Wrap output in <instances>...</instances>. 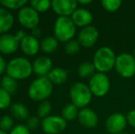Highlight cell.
Wrapping results in <instances>:
<instances>
[{"instance_id":"obj_1","label":"cell","mask_w":135,"mask_h":134,"mask_svg":"<svg viewBox=\"0 0 135 134\" xmlns=\"http://www.w3.org/2000/svg\"><path fill=\"white\" fill-rule=\"evenodd\" d=\"M116 56L114 51L109 47H101L93 56V64L98 73H106L115 67Z\"/></svg>"},{"instance_id":"obj_2","label":"cell","mask_w":135,"mask_h":134,"mask_svg":"<svg viewBox=\"0 0 135 134\" xmlns=\"http://www.w3.org/2000/svg\"><path fill=\"white\" fill-rule=\"evenodd\" d=\"M54 37L62 42L72 41L76 32V26L70 17H58L54 26Z\"/></svg>"},{"instance_id":"obj_3","label":"cell","mask_w":135,"mask_h":134,"mask_svg":"<svg viewBox=\"0 0 135 134\" xmlns=\"http://www.w3.org/2000/svg\"><path fill=\"white\" fill-rule=\"evenodd\" d=\"M32 72V63L24 57H16L7 63V75L15 80L28 78Z\"/></svg>"},{"instance_id":"obj_4","label":"cell","mask_w":135,"mask_h":134,"mask_svg":"<svg viewBox=\"0 0 135 134\" xmlns=\"http://www.w3.org/2000/svg\"><path fill=\"white\" fill-rule=\"evenodd\" d=\"M52 92V84L45 77H39L30 84L28 93L30 97L35 101H44Z\"/></svg>"},{"instance_id":"obj_5","label":"cell","mask_w":135,"mask_h":134,"mask_svg":"<svg viewBox=\"0 0 135 134\" xmlns=\"http://www.w3.org/2000/svg\"><path fill=\"white\" fill-rule=\"evenodd\" d=\"M93 94L88 85L84 83H75L70 88V98L72 104L78 108H85L92 100Z\"/></svg>"},{"instance_id":"obj_6","label":"cell","mask_w":135,"mask_h":134,"mask_svg":"<svg viewBox=\"0 0 135 134\" xmlns=\"http://www.w3.org/2000/svg\"><path fill=\"white\" fill-rule=\"evenodd\" d=\"M115 70L123 78H132L135 75V57L132 54L123 52L117 56Z\"/></svg>"},{"instance_id":"obj_7","label":"cell","mask_w":135,"mask_h":134,"mask_svg":"<svg viewBox=\"0 0 135 134\" xmlns=\"http://www.w3.org/2000/svg\"><path fill=\"white\" fill-rule=\"evenodd\" d=\"M88 86L93 96L102 97L108 94L110 88V80L106 73L97 72L88 82Z\"/></svg>"},{"instance_id":"obj_8","label":"cell","mask_w":135,"mask_h":134,"mask_svg":"<svg viewBox=\"0 0 135 134\" xmlns=\"http://www.w3.org/2000/svg\"><path fill=\"white\" fill-rule=\"evenodd\" d=\"M67 126V121L60 116H49L43 118L41 127L47 134H59L64 131Z\"/></svg>"},{"instance_id":"obj_9","label":"cell","mask_w":135,"mask_h":134,"mask_svg":"<svg viewBox=\"0 0 135 134\" xmlns=\"http://www.w3.org/2000/svg\"><path fill=\"white\" fill-rule=\"evenodd\" d=\"M18 19L24 28L33 29L39 25L40 17L37 11L31 7H24L18 11Z\"/></svg>"},{"instance_id":"obj_10","label":"cell","mask_w":135,"mask_h":134,"mask_svg":"<svg viewBox=\"0 0 135 134\" xmlns=\"http://www.w3.org/2000/svg\"><path fill=\"white\" fill-rule=\"evenodd\" d=\"M126 126L127 118L122 113H113L109 115L106 120V130L110 134L122 133Z\"/></svg>"},{"instance_id":"obj_11","label":"cell","mask_w":135,"mask_h":134,"mask_svg":"<svg viewBox=\"0 0 135 134\" xmlns=\"http://www.w3.org/2000/svg\"><path fill=\"white\" fill-rule=\"evenodd\" d=\"M78 3L75 0H54L52 1V10L59 17L72 16L78 7Z\"/></svg>"},{"instance_id":"obj_12","label":"cell","mask_w":135,"mask_h":134,"mask_svg":"<svg viewBox=\"0 0 135 134\" xmlns=\"http://www.w3.org/2000/svg\"><path fill=\"white\" fill-rule=\"evenodd\" d=\"M99 37V33L94 26H88L84 29H82L78 34V42L81 46L85 48H90L93 47L97 43Z\"/></svg>"},{"instance_id":"obj_13","label":"cell","mask_w":135,"mask_h":134,"mask_svg":"<svg viewBox=\"0 0 135 134\" xmlns=\"http://www.w3.org/2000/svg\"><path fill=\"white\" fill-rule=\"evenodd\" d=\"M20 45V41L15 35L12 34H2L0 36V52L5 54H11L17 52Z\"/></svg>"},{"instance_id":"obj_14","label":"cell","mask_w":135,"mask_h":134,"mask_svg":"<svg viewBox=\"0 0 135 134\" xmlns=\"http://www.w3.org/2000/svg\"><path fill=\"white\" fill-rule=\"evenodd\" d=\"M78 120L83 127L87 129H93L98 123V117L96 111L92 108L85 107L79 111Z\"/></svg>"},{"instance_id":"obj_15","label":"cell","mask_w":135,"mask_h":134,"mask_svg":"<svg viewBox=\"0 0 135 134\" xmlns=\"http://www.w3.org/2000/svg\"><path fill=\"white\" fill-rule=\"evenodd\" d=\"M52 69V62L47 56H41L32 63V70L40 77H45Z\"/></svg>"},{"instance_id":"obj_16","label":"cell","mask_w":135,"mask_h":134,"mask_svg":"<svg viewBox=\"0 0 135 134\" xmlns=\"http://www.w3.org/2000/svg\"><path fill=\"white\" fill-rule=\"evenodd\" d=\"M71 18L76 27L85 28L91 26L93 21V15L89 10L85 8H77L72 14Z\"/></svg>"},{"instance_id":"obj_17","label":"cell","mask_w":135,"mask_h":134,"mask_svg":"<svg viewBox=\"0 0 135 134\" xmlns=\"http://www.w3.org/2000/svg\"><path fill=\"white\" fill-rule=\"evenodd\" d=\"M20 48L25 54L32 56L38 52L39 49L41 48V44L37 38L32 35H27L20 41Z\"/></svg>"},{"instance_id":"obj_18","label":"cell","mask_w":135,"mask_h":134,"mask_svg":"<svg viewBox=\"0 0 135 134\" xmlns=\"http://www.w3.org/2000/svg\"><path fill=\"white\" fill-rule=\"evenodd\" d=\"M14 24V17L5 7H0V34H6Z\"/></svg>"},{"instance_id":"obj_19","label":"cell","mask_w":135,"mask_h":134,"mask_svg":"<svg viewBox=\"0 0 135 134\" xmlns=\"http://www.w3.org/2000/svg\"><path fill=\"white\" fill-rule=\"evenodd\" d=\"M67 72L62 68H52L51 70V72L47 75V78L51 81L52 84L54 85H61L65 83V81L67 80Z\"/></svg>"},{"instance_id":"obj_20","label":"cell","mask_w":135,"mask_h":134,"mask_svg":"<svg viewBox=\"0 0 135 134\" xmlns=\"http://www.w3.org/2000/svg\"><path fill=\"white\" fill-rule=\"evenodd\" d=\"M58 39L54 36H47L40 42L41 49L45 53H52L58 47Z\"/></svg>"},{"instance_id":"obj_21","label":"cell","mask_w":135,"mask_h":134,"mask_svg":"<svg viewBox=\"0 0 135 134\" xmlns=\"http://www.w3.org/2000/svg\"><path fill=\"white\" fill-rule=\"evenodd\" d=\"M11 114L18 120H27L28 117V110L25 105L21 103H15L10 107Z\"/></svg>"},{"instance_id":"obj_22","label":"cell","mask_w":135,"mask_h":134,"mask_svg":"<svg viewBox=\"0 0 135 134\" xmlns=\"http://www.w3.org/2000/svg\"><path fill=\"white\" fill-rule=\"evenodd\" d=\"M96 73L97 70L94 66V64H93V63L85 62V63H82L78 66V75L82 78L90 79Z\"/></svg>"},{"instance_id":"obj_23","label":"cell","mask_w":135,"mask_h":134,"mask_svg":"<svg viewBox=\"0 0 135 134\" xmlns=\"http://www.w3.org/2000/svg\"><path fill=\"white\" fill-rule=\"evenodd\" d=\"M78 107H75L74 104H68L62 108V117L66 120V121H71V120H75L78 118Z\"/></svg>"},{"instance_id":"obj_24","label":"cell","mask_w":135,"mask_h":134,"mask_svg":"<svg viewBox=\"0 0 135 134\" xmlns=\"http://www.w3.org/2000/svg\"><path fill=\"white\" fill-rule=\"evenodd\" d=\"M1 87L3 89H5L7 93L12 95V94H14L17 91L18 84H17V81L15 79H13L12 77L8 76V75H6V76H4L2 78Z\"/></svg>"},{"instance_id":"obj_25","label":"cell","mask_w":135,"mask_h":134,"mask_svg":"<svg viewBox=\"0 0 135 134\" xmlns=\"http://www.w3.org/2000/svg\"><path fill=\"white\" fill-rule=\"evenodd\" d=\"M30 4L37 12H45L52 7V1L50 0H31Z\"/></svg>"},{"instance_id":"obj_26","label":"cell","mask_w":135,"mask_h":134,"mask_svg":"<svg viewBox=\"0 0 135 134\" xmlns=\"http://www.w3.org/2000/svg\"><path fill=\"white\" fill-rule=\"evenodd\" d=\"M122 2L120 0H102L101 5L105 10L108 12H116L121 7Z\"/></svg>"},{"instance_id":"obj_27","label":"cell","mask_w":135,"mask_h":134,"mask_svg":"<svg viewBox=\"0 0 135 134\" xmlns=\"http://www.w3.org/2000/svg\"><path fill=\"white\" fill-rule=\"evenodd\" d=\"M2 6L9 9H21L26 7L28 2L26 0H5L1 1Z\"/></svg>"},{"instance_id":"obj_28","label":"cell","mask_w":135,"mask_h":134,"mask_svg":"<svg viewBox=\"0 0 135 134\" xmlns=\"http://www.w3.org/2000/svg\"><path fill=\"white\" fill-rule=\"evenodd\" d=\"M52 111V105L49 101H42L38 107V116L39 118H45L50 116Z\"/></svg>"},{"instance_id":"obj_29","label":"cell","mask_w":135,"mask_h":134,"mask_svg":"<svg viewBox=\"0 0 135 134\" xmlns=\"http://www.w3.org/2000/svg\"><path fill=\"white\" fill-rule=\"evenodd\" d=\"M11 104V95L0 87V109H6Z\"/></svg>"},{"instance_id":"obj_30","label":"cell","mask_w":135,"mask_h":134,"mask_svg":"<svg viewBox=\"0 0 135 134\" xmlns=\"http://www.w3.org/2000/svg\"><path fill=\"white\" fill-rule=\"evenodd\" d=\"M13 124H14V120L12 117L9 115H5L0 120V130L3 131H7L9 130L11 131L13 129Z\"/></svg>"},{"instance_id":"obj_31","label":"cell","mask_w":135,"mask_h":134,"mask_svg":"<svg viewBox=\"0 0 135 134\" xmlns=\"http://www.w3.org/2000/svg\"><path fill=\"white\" fill-rule=\"evenodd\" d=\"M81 45L78 42V41L75 39H72V41L66 42L65 45V52L66 53L70 54V55H74V54L77 53L80 51Z\"/></svg>"},{"instance_id":"obj_32","label":"cell","mask_w":135,"mask_h":134,"mask_svg":"<svg viewBox=\"0 0 135 134\" xmlns=\"http://www.w3.org/2000/svg\"><path fill=\"white\" fill-rule=\"evenodd\" d=\"M9 134H30V130L27 126L24 125H16L13 127Z\"/></svg>"},{"instance_id":"obj_33","label":"cell","mask_w":135,"mask_h":134,"mask_svg":"<svg viewBox=\"0 0 135 134\" xmlns=\"http://www.w3.org/2000/svg\"><path fill=\"white\" fill-rule=\"evenodd\" d=\"M40 125V120L39 118L36 117H30L27 120V127L28 130H35L39 127Z\"/></svg>"},{"instance_id":"obj_34","label":"cell","mask_w":135,"mask_h":134,"mask_svg":"<svg viewBox=\"0 0 135 134\" xmlns=\"http://www.w3.org/2000/svg\"><path fill=\"white\" fill-rule=\"evenodd\" d=\"M127 123L132 128H135V109L129 111V113L126 116Z\"/></svg>"},{"instance_id":"obj_35","label":"cell","mask_w":135,"mask_h":134,"mask_svg":"<svg viewBox=\"0 0 135 134\" xmlns=\"http://www.w3.org/2000/svg\"><path fill=\"white\" fill-rule=\"evenodd\" d=\"M7 64L6 63V60L4 59V57H2L0 55V75L4 73L5 72H7Z\"/></svg>"},{"instance_id":"obj_36","label":"cell","mask_w":135,"mask_h":134,"mask_svg":"<svg viewBox=\"0 0 135 134\" xmlns=\"http://www.w3.org/2000/svg\"><path fill=\"white\" fill-rule=\"evenodd\" d=\"M15 36H16V38L18 39V41L20 42V41H21L22 39L27 36V34H26V32L24 31H18V32L15 34Z\"/></svg>"},{"instance_id":"obj_37","label":"cell","mask_w":135,"mask_h":134,"mask_svg":"<svg viewBox=\"0 0 135 134\" xmlns=\"http://www.w3.org/2000/svg\"><path fill=\"white\" fill-rule=\"evenodd\" d=\"M31 35H32V36H34L35 38L40 37V36L41 35V29L37 27V28H35V29H31Z\"/></svg>"},{"instance_id":"obj_38","label":"cell","mask_w":135,"mask_h":134,"mask_svg":"<svg viewBox=\"0 0 135 134\" xmlns=\"http://www.w3.org/2000/svg\"><path fill=\"white\" fill-rule=\"evenodd\" d=\"M91 2H92V0H78L77 3L80 4V5L85 6V5H89V4H91Z\"/></svg>"},{"instance_id":"obj_39","label":"cell","mask_w":135,"mask_h":134,"mask_svg":"<svg viewBox=\"0 0 135 134\" xmlns=\"http://www.w3.org/2000/svg\"><path fill=\"white\" fill-rule=\"evenodd\" d=\"M0 134H7V133L6 132V131H1V130H0Z\"/></svg>"},{"instance_id":"obj_40","label":"cell","mask_w":135,"mask_h":134,"mask_svg":"<svg viewBox=\"0 0 135 134\" xmlns=\"http://www.w3.org/2000/svg\"><path fill=\"white\" fill-rule=\"evenodd\" d=\"M133 56L135 57V49H134V52H133Z\"/></svg>"},{"instance_id":"obj_41","label":"cell","mask_w":135,"mask_h":134,"mask_svg":"<svg viewBox=\"0 0 135 134\" xmlns=\"http://www.w3.org/2000/svg\"><path fill=\"white\" fill-rule=\"evenodd\" d=\"M0 6H2V3H1V1H0Z\"/></svg>"},{"instance_id":"obj_42","label":"cell","mask_w":135,"mask_h":134,"mask_svg":"<svg viewBox=\"0 0 135 134\" xmlns=\"http://www.w3.org/2000/svg\"><path fill=\"white\" fill-rule=\"evenodd\" d=\"M119 134H126V133H124V132H122V133H119Z\"/></svg>"}]
</instances>
